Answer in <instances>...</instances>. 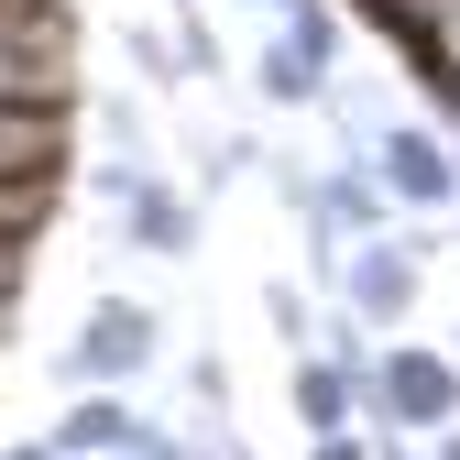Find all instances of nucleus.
<instances>
[{
	"label": "nucleus",
	"instance_id": "obj_3",
	"mask_svg": "<svg viewBox=\"0 0 460 460\" xmlns=\"http://www.w3.org/2000/svg\"><path fill=\"white\" fill-rule=\"evenodd\" d=\"M329 55H340V12H329V0H296V12H274V44H263L252 88L285 99V110H318V99L340 88V77H329Z\"/></svg>",
	"mask_w": 460,
	"mask_h": 460
},
{
	"label": "nucleus",
	"instance_id": "obj_14",
	"mask_svg": "<svg viewBox=\"0 0 460 460\" xmlns=\"http://www.w3.org/2000/svg\"><path fill=\"white\" fill-rule=\"evenodd\" d=\"M438 460H460V428H449V438H438Z\"/></svg>",
	"mask_w": 460,
	"mask_h": 460
},
{
	"label": "nucleus",
	"instance_id": "obj_9",
	"mask_svg": "<svg viewBox=\"0 0 460 460\" xmlns=\"http://www.w3.org/2000/svg\"><path fill=\"white\" fill-rule=\"evenodd\" d=\"M362 406H373L362 362H340V351H307V362H296V428H307V438H351Z\"/></svg>",
	"mask_w": 460,
	"mask_h": 460
},
{
	"label": "nucleus",
	"instance_id": "obj_16",
	"mask_svg": "<svg viewBox=\"0 0 460 460\" xmlns=\"http://www.w3.org/2000/svg\"><path fill=\"white\" fill-rule=\"evenodd\" d=\"M110 460H143V449H110Z\"/></svg>",
	"mask_w": 460,
	"mask_h": 460
},
{
	"label": "nucleus",
	"instance_id": "obj_13",
	"mask_svg": "<svg viewBox=\"0 0 460 460\" xmlns=\"http://www.w3.org/2000/svg\"><path fill=\"white\" fill-rule=\"evenodd\" d=\"M12 460H66V449H55V428H44V438H12Z\"/></svg>",
	"mask_w": 460,
	"mask_h": 460
},
{
	"label": "nucleus",
	"instance_id": "obj_4",
	"mask_svg": "<svg viewBox=\"0 0 460 460\" xmlns=\"http://www.w3.org/2000/svg\"><path fill=\"white\" fill-rule=\"evenodd\" d=\"M154 351H164L154 307L99 296V307L77 318V340H66V373H77V384H143V373H154Z\"/></svg>",
	"mask_w": 460,
	"mask_h": 460
},
{
	"label": "nucleus",
	"instance_id": "obj_5",
	"mask_svg": "<svg viewBox=\"0 0 460 460\" xmlns=\"http://www.w3.org/2000/svg\"><path fill=\"white\" fill-rule=\"evenodd\" d=\"M362 154L384 164V187L406 198V219H449V208H460V154H449V132L394 121V132H373Z\"/></svg>",
	"mask_w": 460,
	"mask_h": 460
},
{
	"label": "nucleus",
	"instance_id": "obj_1",
	"mask_svg": "<svg viewBox=\"0 0 460 460\" xmlns=\"http://www.w3.org/2000/svg\"><path fill=\"white\" fill-rule=\"evenodd\" d=\"M362 384H373V417H384V428H417V438H449V428H460V362H449V351L384 340V351L362 362Z\"/></svg>",
	"mask_w": 460,
	"mask_h": 460
},
{
	"label": "nucleus",
	"instance_id": "obj_10",
	"mask_svg": "<svg viewBox=\"0 0 460 460\" xmlns=\"http://www.w3.org/2000/svg\"><path fill=\"white\" fill-rule=\"evenodd\" d=\"M132 438H143V417L121 406V384H88L77 406L55 417V449H66V460H110V449H132Z\"/></svg>",
	"mask_w": 460,
	"mask_h": 460
},
{
	"label": "nucleus",
	"instance_id": "obj_11",
	"mask_svg": "<svg viewBox=\"0 0 460 460\" xmlns=\"http://www.w3.org/2000/svg\"><path fill=\"white\" fill-rule=\"evenodd\" d=\"M263 307H274V340H307V296H296V285H274Z\"/></svg>",
	"mask_w": 460,
	"mask_h": 460
},
{
	"label": "nucleus",
	"instance_id": "obj_7",
	"mask_svg": "<svg viewBox=\"0 0 460 460\" xmlns=\"http://www.w3.org/2000/svg\"><path fill=\"white\" fill-rule=\"evenodd\" d=\"M110 198H121V219H132V242H143L154 263H187V252H198V208H187L176 187H164V176H143L132 154L110 164Z\"/></svg>",
	"mask_w": 460,
	"mask_h": 460
},
{
	"label": "nucleus",
	"instance_id": "obj_8",
	"mask_svg": "<svg viewBox=\"0 0 460 460\" xmlns=\"http://www.w3.org/2000/svg\"><path fill=\"white\" fill-rule=\"evenodd\" d=\"M318 219L340 230V242H384V230H406V198L384 187V164H373V154H351V164L318 187Z\"/></svg>",
	"mask_w": 460,
	"mask_h": 460
},
{
	"label": "nucleus",
	"instance_id": "obj_6",
	"mask_svg": "<svg viewBox=\"0 0 460 460\" xmlns=\"http://www.w3.org/2000/svg\"><path fill=\"white\" fill-rule=\"evenodd\" d=\"M417 242L406 230H384V242H351L340 252V307L351 318H373V329H394V318H417Z\"/></svg>",
	"mask_w": 460,
	"mask_h": 460
},
{
	"label": "nucleus",
	"instance_id": "obj_12",
	"mask_svg": "<svg viewBox=\"0 0 460 460\" xmlns=\"http://www.w3.org/2000/svg\"><path fill=\"white\" fill-rule=\"evenodd\" d=\"M307 460H384V449H362V438H318Z\"/></svg>",
	"mask_w": 460,
	"mask_h": 460
},
{
	"label": "nucleus",
	"instance_id": "obj_2",
	"mask_svg": "<svg viewBox=\"0 0 460 460\" xmlns=\"http://www.w3.org/2000/svg\"><path fill=\"white\" fill-rule=\"evenodd\" d=\"M0 88L44 99V110H77V12L66 0H12V33H0Z\"/></svg>",
	"mask_w": 460,
	"mask_h": 460
},
{
	"label": "nucleus",
	"instance_id": "obj_15",
	"mask_svg": "<svg viewBox=\"0 0 460 460\" xmlns=\"http://www.w3.org/2000/svg\"><path fill=\"white\" fill-rule=\"evenodd\" d=\"M263 12H296V0H263Z\"/></svg>",
	"mask_w": 460,
	"mask_h": 460
}]
</instances>
